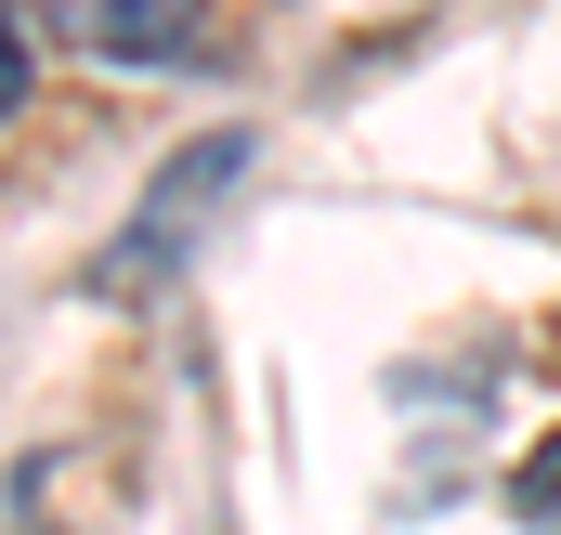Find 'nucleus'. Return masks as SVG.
Here are the masks:
<instances>
[{
  "mask_svg": "<svg viewBox=\"0 0 561 535\" xmlns=\"http://www.w3.org/2000/svg\"><path fill=\"white\" fill-rule=\"evenodd\" d=\"M249 157H262V132H209L196 157H170V170L144 183V209L118 223V249L92 262V300H144L157 274H183V249L209 236V209L249 183Z\"/></svg>",
  "mask_w": 561,
  "mask_h": 535,
  "instance_id": "nucleus-1",
  "label": "nucleus"
},
{
  "mask_svg": "<svg viewBox=\"0 0 561 535\" xmlns=\"http://www.w3.org/2000/svg\"><path fill=\"white\" fill-rule=\"evenodd\" d=\"M39 26L105 79H170L209 53V0H39Z\"/></svg>",
  "mask_w": 561,
  "mask_h": 535,
  "instance_id": "nucleus-2",
  "label": "nucleus"
},
{
  "mask_svg": "<svg viewBox=\"0 0 561 535\" xmlns=\"http://www.w3.org/2000/svg\"><path fill=\"white\" fill-rule=\"evenodd\" d=\"M26 79H39V53H26V26H13V0H0V132L26 118Z\"/></svg>",
  "mask_w": 561,
  "mask_h": 535,
  "instance_id": "nucleus-3",
  "label": "nucleus"
},
{
  "mask_svg": "<svg viewBox=\"0 0 561 535\" xmlns=\"http://www.w3.org/2000/svg\"><path fill=\"white\" fill-rule=\"evenodd\" d=\"M523 523H549V535H561V431L523 457Z\"/></svg>",
  "mask_w": 561,
  "mask_h": 535,
  "instance_id": "nucleus-4",
  "label": "nucleus"
}]
</instances>
